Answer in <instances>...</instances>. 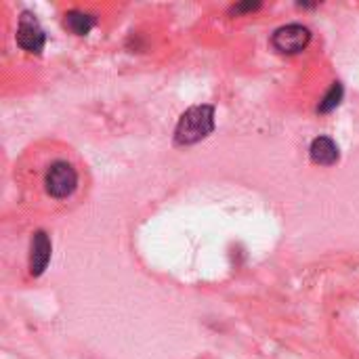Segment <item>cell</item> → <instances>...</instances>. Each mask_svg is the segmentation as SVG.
<instances>
[{
	"label": "cell",
	"mask_w": 359,
	"mask_h": 359,
	"mask_svg": "<svg viewBox=\"0 0 359 359\" xmlns=\"http://www.w3.org/2000/svg\"><path fill=\"white\" fill-rule=\"evenodd\" d=\"M215 130V107L210 105H194L189 107L175 128V141L179 145H194L206 139Z\"/></svg>",
	"instance_id": "1"
},
{
	"label": "cell",
	"mask_w": 359,
	"mask_h": 359,
	"mask_svg": "<svg viewBox=\"0 0 359 359\" xmlns=\"http://www.w3.org/2000/svg\"><path fill=\"white\" fill-rule=\"evenodd\" d=\"M44 185L53 198H67L78 187V172L69 162L57 160L48 166L46 177H44Z\"/></svg>",
	"instance_id": "2"
},
{
	"label": "cell",
	"mask_w": 359,
	"mask_h": 359,
	"mask_svg": "<svg viewBox=\"0 0 359 359\" xmlns=\"http://www.w3.org/2000/svg\"><path fill=\"white\" fill-rule=\"evenodd\" d=\"M311 40V32L309 27L301 25V23H288V25H282L273 32L271 36V44L278 53H284V55H294V53H301Z\"/></svg>",
	"instance_id": "3"
},
{
	"label": "cell",
	"mask_w": 359,
	"mask_h": 359,
	"mask_svg": "<svg viewBox=\"0 0 359 359\" xmlns=\"http://www.w3.org/2000/svg\"><path fill=\"white\" fill-rule=\"evenodd\" d=\"M44 29L40 27L38 19L32 15V13H21L19 17V27H17V44L27 50V53H34L38 55L42 48H44Z\"/></svg>",
	"instance_id": "4"
},
{
	"label": "cell",
	"mask_w": 359,
	"mask_h": 359,
	"mask_svg": "<svg viewBox=\"0 0 359 359\" xmlns=\"http://www.w3.org/2000/svg\"><path fill=\"white\" fill-rule=\"evenodd\" d=\"M50 261V240L46 231H36L29 246V271L32 276H42Z\"/></svg>",
	"instance_id": "5"
},
{
	"label": "cell",
	"mask_w": 359,
	"mask_h": 359,
	"mask_svg": "<svg viewBox=\"0 0 359 359\" xmlns=\"http://www.w3.org/2000/svg\"><path fill=\"white\" fill-rule=\"evenodd\" d=\"M309 156L316 164L322 166H332L334 162H339V145L330 139V137H318L313 139L311 147H309Z\"/></svg>",
	"instance_id": "6"
},
{
	"label": "cell",
	"mask_w": 359,
	"mask_h": 359,
	"mask_svg": "<svg viewBox=\"0 0 359 359\" xmlns=\"http://www.w3.org/2000/svg\"><path fill=\"white\" fill-rule=\"evenodd\" d=\"M95 23H97L95 15L84 13V11H69L65 13V19H63V25L76 36H86L95 27Z\"/></svg>",
	"instance_id": "7"
},
{
	"label": "cell",
	"mask_w": 359,
	"mask_h": 359,
	"mask_svg": "<svg viewBox=\"0 0 359 359\" xmlns=\"http://www.w3.org/2000/svg\"><path fill=\"white\" fill-rule=\"evenodd\" d=\"M343 84L341 82H334L330 88H328V93L322 97V101H320V105H318V109L320 111H332L334 107H339V103L343 101Z\"/></svg>",
	"instance_id": "8"
},
{
	"label": "cell",
	"mask_w": 359,
	"mask_h": 359,
	"mask_svg": "<svg viewBox=\"0 0 359 359\" xmlns=\"http://www.w3.org/2000/svg\"><path fill=\"white\" fill-rule=\"evenodd\" d=\"M261 4L259 2H246V4H236L231 11L233 13H242V11H255V8H259Z\"/></svg>",
	"instance_id": "9"
}]
</instances>
